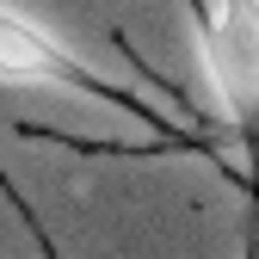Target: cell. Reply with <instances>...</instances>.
<instances>
[{"mask_svg":"<svg viewBox=\"0 0 259 259\" xmlns=\"http://www.w3.org/2000/svg\"><path fill=\"white\" fill-rule=\"evenodd\" d=\"M204 80L259 167V0H185Z\"/></svg>","mask_w":259,"mask_h":259,"instance_id":"cell-1","label":"cell"},{"mask_svg":"<svg viewBox=\"0 0 259 259\" xmlns=\"http://www.w3.org/2000/svg\"><path fill=\"white\" fill-rule=\"evenodd\" d=\"M0 87H56V93H80V99H93L99 111H123V117L148 123V130H167V111H160V105L136 99L123 80L99 74L87 56H74L62 37H50L31 13L7 7V0H0Z\"/></svg>","mask_w":259,"mask_h":259,"instance_id":"cell-2","label":"cell"},{"mask_svg":"<svg viewBox=\"0 0 259 259\" xmlns=\"http://www.w3.org/2000/svg\"><path fill=\"white\" fill-rule=\"evenodd\" d=\"M0 198H7V204L19 210V222H25V229H31V241H37V253H44V259H62V247H56V235L44 229V216H37V210H31V204H25V191L13 185V173H7V167H0Z\"/></svg>","mask_w":259,"mask_h":259,"instance_id":"cell-3","label":"cell"}]
</instances>
